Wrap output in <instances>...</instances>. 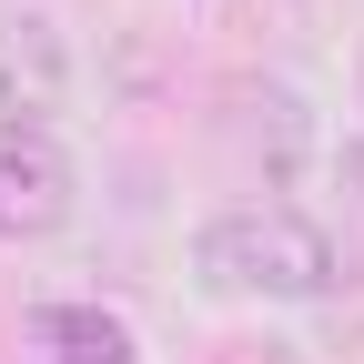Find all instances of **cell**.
<instances>
[{"label":"cell","instance_id":"obj_1","mask_svg":"<svg viewBox=\"0 0 364 364\" xmlns=\"http://www.w3.org/2000/svg\"><path fill=\"white\" fill-rule=\"evenodd\" d=\"M203 263V294H273V304H334L354 273L334 253V233L294 203H243V213H213L193 233Z\"/></svg>","mask_w":364,"mask_h":364},{"label":"cell","instance_id":"obj_2","mask_svg":"<svg viewBox=\"0 0 364 364\" xmlns=\"http://www.w3.org/2000/svg\"><path fill=\"white\" fill-rule=\"evenodd\" d=\"M71 203H81L71 152L51 142V132L0 122V243H51L61 223H71Z\"/></svg>","mask_w":364,"mask_h":364},{"label":"cell","instance_id":"obj_3","mask_svg":"<svg viewBox=\"0 0 364 364\" xmlns=\"http://www.w3.org/2000/svg\"><path fill=\"white\" fill-rule=\"evenodd\" d=\"M61 112H71V41L41 11H11L0 21V122L51 132Z\"/></svg>","mask_w":364,"mask_h":364},{"label":"cell","instance_id":"obj_4","mask_svg":"<svg viewBox=\"0 0 364 364\" xmlns=\"http://www.w3.org/2000/svg\"><path fill=\"white\" fill-rule=\"evenodd\" d=\"M233 142H243V162L284 193V182H304V162L324 152L314 142V112H304V91H284V81H243L233 91Z\"/></svg>","mask_w":364,"mask_h":364},{"label":"cell","instance_id":"obj_5","mask_svg":"<svg viewBox=\"0 0 364 364\" xmlns=\"http://www.w3.org/2000/svg\"><path fill=\"white\" fill-rule=\"evenodd\" d=\"M41 344H51V364H132L142 344H132V324L112 304H41Z\"/></svg>","mask_w":364,"mask_h":364},{"label":"cell","instance_id":"obj_6","mask_svg":"<svg viewBox=\"0 0 364 364\" xmlns=\"http://www.w3.org/2000/svg\"><path fill=\"white\" fill-rule=\"evenodd\" d=\"M334 182H344V203H354V223H364V132L334 142Z\"/></svg>","mask_w":364,"mask_h":364},{"label":"cell","instance_id":"obj_7","mask_svg":"<svg viewBox=\"0 0 364 364\" xmlns=\"http://www.w3.org/2000/svg\"><path fill=\"white\" fill-rule=\"evenodd\" d=\"M324 334H334V354H354V344H364V304L334 294V304H324Z\"/></svg>","mask_w":364,"mask_h":364}]
</instances>
